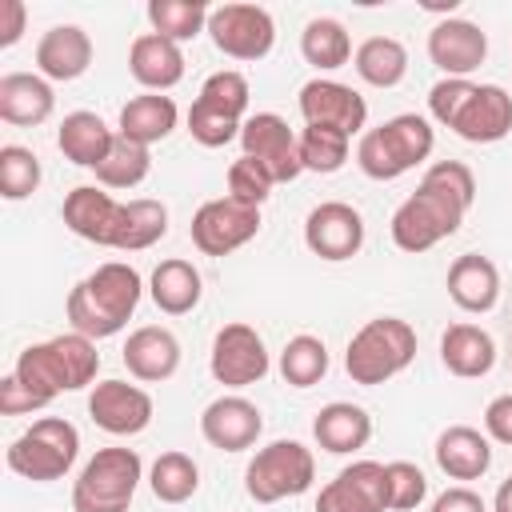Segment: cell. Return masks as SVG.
<instances>
[{
	"label": "cell",
	"instance_id": "cell-1",
	"mask_svg": "<svg viewBox=\"0 0 512 512\" xmlns=\"http://www.w3.org/2000/svg\"><path fill=\"white\" fill-rule=\"evenodd\" d=\"M476 200V176L460 160H436L416 192L392 212V244L400 252H428L444 236L460 232L468 208Z\"/></svg>",
	"mask_w": 512,
	"mask_h": 512
},
{
	"label": "cell",
	"instance_id": "cell-2",
	"mask_svg": "<svg viewBox=\"0 0 512 512\" xmlns=\"http://www.w3.org/2000/svg\"><path fill=\"white\" fill-rule=\"evenodd\" d=\"M140 296H144L140 272L124 260H104L96 272H88L68 292L64 312H68L72 332H80L88 340H104V336H116L132 320Z\"/></svg>",
	"mask_w": 512,
	"mask_h": 512
},
{
	"label": "cell",
	"instance_id": "cell-3",
	"mask_svg": "<svg viewBox=\"0 0 512 512\" xmlns=\"http://www.w3.org/2000/svg\"><path fill=\"white\" fill-rule=\"evenodd\" d=\"M100 372V352H96V340L80 336V332H64V336H52V340H40V344H28L20 356H16V368L12 376L48 408L60 392H80L96 380Z\"/></svg>",
	"mask_w": 512,
	"mask_h": 512
},
{
	"label": "cell",
	"instance_id": "cell-4",
	"mask_svg": "<svg viewBox=\"0 0 512 512\" xmlns=\"http://www.w3.org/2000/svg\"><path fill=\"white\" fill-rule=\"evenodd\" d=\"M436 148V132L428 116L420 112H400L376 128H368L356 144V164L368 180H400L416 164H424Z\"/></svg>",
	"mask_w": 512,
	"mask_h": 512
},
{
	"label": "cell",
	"instance_id": "cell-5",
	"mask_svg": "<svg viewBox=\"0 0 512 512\" xmlns=\"http://www.w3.org/2000/svg\"><path fill=\"white\" fill-rule=\"evenodd\" d=\"M416 360V328L400 316H376L368 320L344 348V368L352 384H384L400 376Z\"/></svg>",
	"mask_w": 512,
	"mask_h": 512
},
{
	"label": "cell",
	"instance_id": "cell-6",
	"mask_svg": "<svg viewBox=\"0 0 512 512\" xmlns=\"http://www.w3.org/2000/svg\"><path fill=\"white\" fill-rule=\"evenodd\" d=\"M144 480L136 448H100L72 484V512H128Z\"/></svg>",
	"mask_w": 512,
	"mask_h": 512
},
{
	"label": "cell",
	"instance_id": "cell-7",
	"mask_svg": "<svg viewBox=\"0 0 512 512\" xmlns=\"http://www.w3.org/2000/svg\"><path fill=\"white\" fill-rule=\"evenodd\" d=\"M76 456H80V432L64 416H40L8 444V468L36 484L68 476Z\"/></svg>",
	"mask_w": 512,
	"mask_h": 512
},
{
	"label": "cell",
	"instance_id": "cell-8",
	"mask_svg": "<svg viewBox=\"0 0 512 512\" xmlns=\"http://www.w3.org/2000/svg\"><path fill=\"white\" fill-rule=\"evenodd\" d=\"M312 480H316V460L300 440H272L256 448V456L244 468V492L256 504L300 496L312 488Z\"/></svg>",
	"mask_w": 512,
	"mask_h": 512
},
{
	"label": "cell",
	"instance_id": "cell-9",
	"mask_svg": "<svg viewBox=\"0 0 512 512\" xmlns=\"http://www.w3.org/2000/svg\"><path fill=\"white\" fill-rule=\"evenodd\" d=\"M208 36L232 60H264L276 44V20L260 4H220L208 12Z\"/></svg>",
	"mask_w": 512,
	"mask_h": 512
},
{
	"label": "cell",
	"instance_id": "cell-10",
	"mask_svg": "<svg viewBox=\"0 0 512 512\" xmlns=\"http://www.w3.org/2000/svg\"><path fill=\"white\" fill-rule=\"evenodd\" d=\"M208 368H212L216 384H224V388H248V384H260V380L268 376L272 360H268L264 336H260L252 324L232 320V324H224V328L212 336Z\"/></svg>",
	"mask_w": 512,
	"mask_h": 512
},
{
	"label": "cell",
	"instance_id": "cell-11",
	"mask_svg": "<svg viewBox=\"0 0 512 512\" xmlns=\"http://www.w3.org/2000/svg\"><path fill=\"white\" fill-rule=\"evenodd\" d=\"M188 232H192V244L204 256H228L260 232V208L240 204L232 196H216V200H204L196 208Z\"/></svg>",
	"mask_w": 512,
	"mask_h": 512
},
{
	"label": "cell",
	"instance_id": "cell-12",
	"mask_svg": "<svg viewBox=\"0 0 512 512\" xmlns=\"http://www.w3.org/2000/svg\"><path fill=\"white\" fill-rule=\"evenodd\" d=\"M240 148H244V156L264 164L276 184H288V180H296L304 172V164H300V136L276 112L248 116L244 128H240Z\"/></svg>",
	"mask_w": 512,
	"mask_h": 512
},
{
	"label": "cell",
	"instance_id": "cell-13",
	"mask_svg": "<svg viewBox=\"0 0 512 512\" xmlns=\"http://www.w3.org/2000/svg\"><path fill=\"white\" fill-rule=\"evenodd\" d=\"M304 244L320 260H352L364 248V216L344 200H324L304 220Z\"/></svg>",
	"mask_w": 512,
	"mask_h": 512
},
{
	"label": "cell",
	"instance_id": "cell-14",
	"mask_svg": "<svg viewBox=\"0 0 512 512\" xmlns=\"http://www.w3.org/2000/svg\"><path fill=\"white\" fill-rule=\"evenodd\" d=\"M300 116L304 124H320V128H336L344 136H364V120H368V104L364 96L352 88V84H340V80H308L300 88Z\"/></svg>",
	"mask_w": 512,
	"mask_h": 512
},
{
	"label": "cell",
	"instance_id": "cell-15",
	"mask_svg": "<svg viewBox=\"0 0 512 512\" xmlns=\"http://www.w3.org/2000/svg\"><path fill=\"white\" fill-rule=\"evenodd\" d=\"M316 512H388V476L376 460H352L316 496Z\"/></svg>",
	"mask_w": 512,
	"mask_h": 512
},
{
	"label": "cell",
	"instance_id": "cell-16",
	"mask_svg": "<svg viewBox=\"0 0 512 512\" xmlns=\"http://www.w3.org/2000/svg\"><path fill=\"white\" fill-rule=\"evenodd\" d=\"M88 416L108 436H136L152 424V396L128 380H100L88 396Z\"/></svg>",
	"mask_w": 512,
	"mask_h": 512
},
{
	"label": "cell",
	"instance_id": "cell-17",
	"mask_svg": "<svg viewBox=\"0 0 512 512\" xmlns=\"http://www.w3.org/2000/svg\"><path fill=\"white\" fill-rule=\"evenodd\" d=\"M428 60L456 80H468V72H476L488 60V32L472 20L448 16L428 32Z\"/></svg>",
	"mask_w": 512,
	"mask_h": 512
},
{
	"label": "cell",
	"instance_id": "cell-18",
	"mask_svg": "<svg viewBox=\"0 0 512 512\" xmlns=\"http://www.w3.org/2000/svg\"><path fill=\"white\" fill-rule=\"evenodd\" d=\"M264 432V416L248 396H216L204 412H200V436L220 448V452H244L260 440Z\"/></svg>",
	"mask_w": 512,
	"mask_h": 512
},
{
	"label": "cell",
	"instance_id": "cell-19",
	"mask_svg": "<svg viewBox=\"0 0 512 512\" xmlns=\"http://www.w3.org/2000/svg\"><path fill=\"white\" fill-rule=\"evenodd\" d=\"M60 216H64L68 232H76L80 240L112 248V232H116V220H120V200L112 192H104L100 184H76L64 196Z\"/></svg>",
	"mask_w": 512,
	"mask_h": 512
},
{
	"label": "cell",
	"instance_id": "cell-20",
	"mask_svg": "<svg viewBox=\"0 0 512 512\" xmlns=\"http://www.w3.org/2000/svg\"><path fill=\"white\" fill-rule=\"evenodd\" d=\"M452 132L468 144H496L512 132V96L500 84H476L464 100Z\"/></svg>",
	"mask_w": 512,
	"mask_h": 512
},
{
	"label": "cell",
	"instance_id": "cell-21",
	"mask_svg": "<svg viewBox=\"0 0 512 512\" xmlns=\"http://www.w3.org/2000/svg\"><path fill=\"white\" fill-rule=\"evenodd\" d=\"M36 68L44 80L68 84L92 68V40L80 24H52L36 44Z\"/></svg>",
	"mask_w": 512,
	"mask_h": 512
},
{
	"label": "cell",
	"instance_id": "cell-22",
	"mask_svg": "<svg viewBox=\"0 0 512 512\" xmlns=\"http://www.w3.org/2000/svg\"><path fill=\"white\" fill-rule=\"evenodd\" d=\"M128 72L148 92H168L184 80V52L160 32H140L128 48Z\"/></svg>",
	"mask_w": 512,
	"mask_h": 512
},
{
	"label": "cell",
	"instance_id": "cell-23",
	"mask_svg": "<svg viewBox=\"0 0 512 512\" xmlns=\"http://www.w3.org/2000/svg\"><path fill=\"white\" fill-rule=\"evenodd\" d=\"M120 360L136 380L160 384V380L176 376V368H180V340L160 324H144V328L128 332Z\"/></svg>",
	"mask_w": 512,
	"mask_h": 512
},
{
	"label": "cell",
	"instance_id": "cell-24",
	"mask_svg": "<svg viewBox=\"0 0 512 512\" xmlns=\"http://www.w3.org/2000/svg\"><path fill=\"white\" fill-rule=\"evenodd\" d=\"M448 296L460 312H472V316L492 312L500 304V268L480 252L456 256L448 268Z\"/></svg>",
	"mask_w": 512,
	"mask_h": 512
},
{
	"label": "cell",
	"instance_id": "cell-25",
	"mask_svg": "<svg viewBox=\"0 0 512 512\" xmlns=\"http://www.w3.org/2000/svg\"><path fill=\"white\" fill-rule=\"evenodd\" d=\"M52 108H56V92H52V80H44L40 72L0 76V120L16 128H36L52 116Z\"/></svg>",
	"mask_w": 512,
	"mask_h": 512
},
{
	"label": "cell",
	"instance_id": "cell-26",
	"mask_svg": "<svg viewBox=\"0 0 512 512\" xmlns=\"http://www.w3.org/2000/svg\"><path fill=\"white\" fill-rule=\"evenodd\" d=\"M436 464L448 480H480L492 468V444L472 424H452L436 436Z\"/></svg>",
	"mask_w": 512,
	"mask_h": 512
},
{
	"label": "cell",
	"instance_id": "cell-27",
	"mask_svg": "<svg viewBox=\"0 0 512 512\" xmlns=\"http://www.w3.org/2000/svg\"><path fill=\"white\" fill-rule=\"evenodd\" d=\"M440 360L460 380H480L496 368V340L480 324H448L440 336Z\"/></svg>",
	"mask_w": 512,
	"mask_h": 512
},
{
	"label": "cell",
	"instance_id": "cell-28",
	"mask_svg": "<svg viewBox=\"0 0 512 512\" xmlns=\"http://www.w3.org/2000/svg\"><path fill=\"white\" fill-rule=\"evenodd\" d=\"M312 436H316V444L324 452L348 456V452H356V448H364L372 440V416L352 400H332V404H324L316 412Z\"/></svg>",
	"mask_w": 512,
	"mask_h": 512
},
{
	"label": "cell",
	"instance_id": "cell-29",
	"mask_svg": "<svg viewBox=\"0 0 512 512\" xmlns=\"http://www.w3.org/2000/svg\"><path fill=\"white\" fill-rule=\"evenodd\" d=\"M176 120H180V108H176L172 96H164V92H140V96H132L120 108V124L116 128H120V136L152 148V144H160V140L172 136Z\"/></svg>",
	"mask_w": 512,
	"mask_h": 512
},
{
	"label": "cell",
	"instance_id": "cell-30",
	"mask_svg": "<svg viewBox=\"0 0 512 512\" xmlns=\"http://www.w3.org/2000/svg\"><path fill=\"white\" fill-rule=\"evenodd\" d=\"M116 132L96 116V112H68L56 128V148L64 152V160H72L76 168H96L108 148H112Z\"/></svg>",
	"mask_w": 512,
	"mask_h": 512
},
{
	"label": "cell",
	"instance_id": "cell-31",
	"mask_svg": "<svg viewBox=\"0 0 512 512\" xmlns=\"http://www.w3.org/2000/svg\"><path fill=\"white\" fill-rule=\"evenodd\" d=\"M148 292H152V304L168 316H184L200 304L204 296V280H200V268L192 260H160L152 268V280H148Z\"/></svg>",
	"mask_w": 512,
	"mask_h": 512
},
{
	"label": "cell",
	"instance_id": "cell-32",
	"mask_svg": "<svg viewBox=\"0 0 512 512\" xmlns=\"http://www.w3.org/2000/svg\"><path fill=\"white\" fill-rule=\"evenodd\" d=\"M168 232V208L160 200H148V196H136V200H124L120 204V220H116V232H112V248L116 252H144L152 248L156 240H164Z\"/></svg>",
	"mask_w": 512,
	"mask_h": 512
},
{
	"label": "cell",
	"instance_id": "cell-33",
	"mask_svg": "<svg viewBox=\"0 0 512 512\" xmlns=\"http://www.w3.org/2000/svg\"><path fill=\"white\" fill-rule=\"evenodd\" d=\"M356 76L372 88H396L408 76V48L392 36H368L356 52H352Z\"/></svg>",
	"mask_w": 512,
	"mask_h": 512
},
{
	"label": "cell",
	"instance_id": "cell-34",
	"mask_svg": "<svg viewBox=\"0 0 512 512\" xmlns=\"http://www.w3.org/2000/svg\"><path fill=\"white\" fill-rule=\"evenodd\" d=\"M300 56L320 68V72H332V68H344L352 60V40H348V28L332 16H316L304 24L300 32Z\"/></svg>",
	"mask_w": 512,
	"mask_h": 512
},
{
	"label": "cell",
	"instance_id": "cell-35",
	"mask_svg": "<svg viewBox=\"0 0 512 512\" xmlns=\"http://www.w3.org/2000/svg\"><path fill=\"white\" fill-rule=\"evenodd\" d=\"M148 488H152V496L160 504H184L200 488V468H196V460L188 452H176V448L160 452L152 460V468H148Z\"/></svg>",
	"mask_w": 512,
	"mask_h": 512
},
{
	"label": "cell",
	"instance_id": "cell-36",
	"mask_svg": "<svg viewBox=\"0 0 512 512\" xmlns=\"http://www.w3.org/2000/svg\"><path fill=\"white\" fill-rule=\"evenodd\" d=\"M92 172H96L100 188H136V184L152 172V156H148L144 144H136V140H128V136L116 132L108 156H104Z\"/></svg>",
	"mask_w": 512,
	"mask_h": 512
},
{
	"label": "cell",
	"instance_id": "cell-37",
	"mask_svg": "<svg viewBox=\"0 0 512 512\" xmlns=\"http://www.w3.org/2000/svg\"><path fill=\"white\" fill-rule=\"evenodd\" d=\"M280 376H284V384H292V388H312V384H320V380L328 376V348H324V340H320V336H308V332L292 336V340L284 344V352H280Z\"/></svg>",
	"mask_w": 512,
	"mask_h": 512
},
{
	"label": "cell",
	"instance_id": "cell-38",
	"mask_svg": "<svg viewBox=\"0 0 512 512\" xmlns=\"http://www.w3.org/2000/svg\"><path fill=\"white\" fill-rule=\"evenodd\" d=\"M208 12L200 0H152L148 4V24L152 32L184 44V40H196L200 32H208Z\"/></svg>",
	"mask_w": 512,
	"mask_h": 512
},
{
	"label": "cell",
	"instance_id": "cell-39",
	"mask_svg": "<svg viewBox=\"0 0 512 512\" xmlns=\"http://www.w3.org/2000/svg\"><path fill=\"white\" fill-rule=\"evenodd\" d=\"M348 140L352 136H344L336 128L304 124L300 128V164H304V172H320V176L340 172L344 160H348Z\"/></svg>",
	"mask_w": 512,
	"mask_h": 512
},
{
	"label": "cell",
	"instance_id": "cell-40",
	"mask_svg": "<svg viewBox=\"0 0 512 512\" xmlns=\"http://www.w3.org/2000/svg\"><path fill=\"white\" fill-rule=\"evenodd\" d=\"M40 156L24 144L0 148V196L4 200H28L40 188Z\"/></svg>",
	"mask_w": 512,
	"mask_h": 512
},
{
	"label": "cell",
	"instance_id": "cell-41",
	"mask_svg": "<svg viewBox=\"0 0 512 512\" xmlns=\"http://www.w3.org/2000/svg\"><path fill=\"white\" fill-rule=\"evenodd\" d=\"M248 80L236 72V68H224V72H212L204 84H200V104H208V108H216V112H224V116H236V120H244V112H248Z\"/></svg>",
	"mask_w": 512,
	"mask_h": 512
},
{
	"label": "cell",
	"instance_id": "cell-42",
	"mask_svg": "<svg viewBox=\"0 0 512 512\" xmlns=\"http://www.w3.org/2000/svg\"><path fill=\"white\" fill-rule=\"evenodd\" d=\"M384 476H388V508L392 512H412L424 504L428 496V476L412 464V460H392L384 464Z\"/></svg>",
	"mask_w": 512,
	"mask_h": 512
},
{
	"label": "cell",
	"instance_id": "cell-43",
	"mask_svg": "<svg viewBox=\"0 0 512 512\" xmlns=\"http://www.w3.org/2000/svg\"><path fill=\"white\" fill-rule=\"evenodd\" d=\"M240 128H244V120L224 116V112H216V108H208V104H200V100H192V108H188V132H192V140L204 144V148H224V144H232V140L240 136Z\"/></svg>",
	"mask_w": 512,
	"mask_h": 512
},
{
	"label": "cell",
	"instance_id": "cell-44",
	"mask_svg": "<svg viewBox=\"0 0 512 512\" xmlns=\"http://www.w3.org/2000/svg\"><path fill=\"white\" fill-rule=\"evenodd\" d=\"M272 188H276V180H272L268 168L256 164L252 156H240V160L228 164V196H232V200L260 208V204L272 196Z\"/></svg>",
	"mask_w": 512,
	"mask_h": 512
},
{
	"label": "cell",
	"instance_id": "cell-45",
	"mask_svg": "<svg viewBox=\"0 0 512 512\" xmlns=\"http://www.w3.org/2000/svg\"><path fill=\"white\" fill-rule=\"evenodd\" d=\"M472 88H476L472 80H456V76L436 80L428 88V112H432V120L444 124V128H452L456 116H460V108H464V100L472 96Z\"/></svg>",
	"mask_w": 512,
	"mask_h": 512
},
{
	"label": "cell",
	"instance_id": "cell-46",
	"mask_svg": "<svg viewBox=\"0 0 512 512\" xmlns=\"http://www.w3.org/2000/svg\"><path fill=\"white\" fill-rule=\"evenodd\" d=\"M484 436L496 444H512V392L488 400L484 408Z\"/></svg>",
	"mask_w": 512,
	"mask_h": 512
},
{
	"label": "cell",
	"instance_id": "cell-47",
	"mask_svg": "<svg viewBox=\"0 0 512 512\" xmlns=\"http://www.w3.org/2000/svg\"><path fill=\"white\" fill-rule=\"evenodd\" d=\"M40 408H44V404H40L12 372L0 380V412H4V416H24V412H40Z\"/></svg>",
	"mask_w": 512,
	"mask_h": 512
},
{
	"label": "cell",
	"instance_id": "cell-48",
	"mask_svg": "<svg viewBox=\"0 0 512 512\" xmlns=\"http://www.w3.org/2000/svg\"><path fill=\"white\" fill-rule=\"evenodd\" d=\"M428 512H488V504L480 500V492H472L468 484H456V488H444Z\"/></svg>",
	"mask_w": 512,
	"mask_h": 512
},
{
	"label": "cell",
	"instance_id": "cell-49",
	"mask_svg": "<svg viewBox=\"0 0 512 512\" xmlns=\"http://www.w3.org/2000/svg\"><path fill=\"white\" fill-rule=\"evenodd\" d=\"M28 4L24 0H0V48H12L24 36Z\"/></svg>",
	"mask_w": 512,
	"mask_h": 512
},
{
	"label": "cell",
	"instance_id": "cell-50",
	"mask_svg": "<svg viewBox=\"0 0 512 512\" xmlns=\"http://www.w3.org/2000/svg\"><path fill=\"white\" fill-rule=\"evenodd\" d=\"M492 512H512V476L496 488V500H492Z\"/></svg>",
	"mask_w": 512,
	"mask_h": 512
}]
</instances>
